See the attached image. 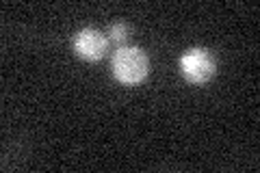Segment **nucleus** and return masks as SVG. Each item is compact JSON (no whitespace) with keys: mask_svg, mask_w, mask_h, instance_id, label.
Masks as SVG:
<instances>
[{"mask_svg":"<svg viewBox=\"0 0 260 173\" xmlns=\"http://www.w3.org/2000/svg\"><path fill=\"white\" fill-rule=\"evenodd\" d=\"M111 70L121 85L126 87H135L143 82L150 74V59L141 48L137 46H119L113 52L111 59Z\"/></svg>","mask_w":260,"mask_h":173,"instance_id":"nucleus-1","label":"nucleus"},{"mask_svg":"<svg viewBox=\"0 0 260 173\" xmlns=\"http://www.w3.org/2000/svg\"><path fill=\"white\" fill-rule=\"evenodd\" d=\"M178 67H180V74L186 82H191V85H206L217 74V56L210 48L193 46L182 52V56L178 59Z\"/></svg>","mask_w":260,"mask_h":173,"instance_id":"nucleus-2","label":"nucleus"},{"mask_svg":"<svg viewBox=\"0 0 260 173\" xmlns=\"http://www.w3.org/2000/svg\"><path fill=\"white\" fill-rule=\"evenodd\" d=\"M74 52L85 61H100L109 50V37L98 28H83L74 35Z\"/></svg>","mask_w":260,"mask_h":173,"instance_id":"nucleus-3","label":"nucleus"},{"mask_svg":"<svg viewBox=\"0 0 260 173\" xmlns=\"http://www.w3.org/2000/svg\"><path fill=\"white\" fill-rule=\"evenodd\" d=\"M130 35H133V28H130L126 22H115V24H111V26L107 28L109 41H115V44H119V46H126V41L130 39Z\"/></svg>","mask_w":260,"mask_h":173,"instance_id":"nucleus-4","label":"nucleus"}]
</instances>
